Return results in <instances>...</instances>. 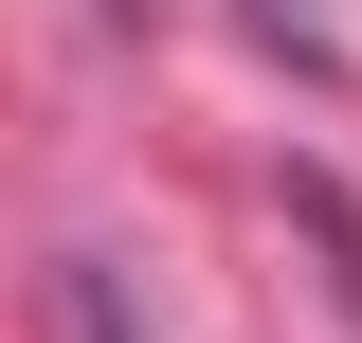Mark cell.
I'll list each match as a JSON object with an SVG mask.
<instances>
[{
	"mask_svg": "<svg viewBox=\"0 0 362 343\" xmlns=\"http://www.w3.org/2000/svg\"><path fill=\"white\" fill-rule=\"evenodd\" d=\"M54 343H145V325H127V289H109V271H73V289H54Z\"/></svg>",
	"mask_w": 362,
	"mask_h": 343,
	"instance_id": "obj_1",
	"label": "cell"
}]
</instances>
